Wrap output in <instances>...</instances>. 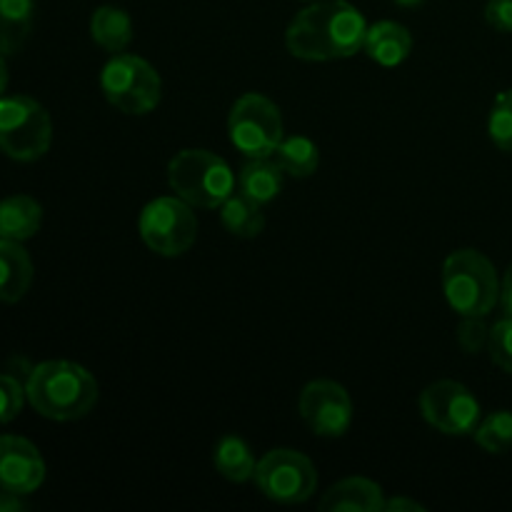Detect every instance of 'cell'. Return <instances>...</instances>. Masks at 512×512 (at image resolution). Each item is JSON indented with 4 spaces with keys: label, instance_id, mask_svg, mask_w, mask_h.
Here are the masks:
<instances>
[{
    "label": "cell",
    "instance_id": "cell-30",
    "mask_svg": "<svg viewBox=\"0 0 512 512\" xmlns=\"http://www.w3.org/2000/svg\"><path fill=\"white\" fill-rule=\"evenodd\" d=\"M500 305H503L505 315H510L512 318V263L510 268L505 270L503 283H500Z\"/></svg>",
    "mask_w": 512,
    "mask_h": 512
},
{
    "label": "cell",
    "instance_id": "cell-24",
    "mask_svg": "<svg viewBox=\"0 0 512 512\" xmlns=\"http://www.w3.org/2000/svg\"><path fill=\"white\" fill-rule=\"evenodd\" d=\"M488 135L503 153H512V90H503L495 98L488 118Z\"/></svg>",
    "mask_w": 512,
    "mask_h": 512
},
{
    "label": "cell",
    "instance_id": "cell-7",
    "mask_svg": "<svg viewBox=\"0 0 512 512\" xmlns=\"http://www.w3.org/2000/svg\"><path fill=\"white\" fill-rule=\"evenodd\" d=\"M230 143L245 158H273L283 143V115L270 98L260 93H245L235 100L228 115Z\"/></svg>",
    "mask_w": 512,
    "mask_h": 512
},
{
    "label": "cell",
    "instance_id": "cell-21",
    "mask_svg": "<svg viewBox=\"0 0 512 512\" xmlns=\"http://www.w3.org/2000/svg\"><path fill=\"white\" fill-rule=\"evenodd\" d=\"M273 160L290 178H310L320 165V150L305 135H290L275 148Z\"/></svg>",
    "mask_w": 512,
    "mask_h": 512
},
{
    "label": "cell",
    "instance_id": "cell-8",
    "mask_svg": "<svg viewBox=\"0 0 512 512\" xmlns=\"http://www.w3.org/2000/svg\"><path fill=\"white\" fill-rule=\"evenodd\" d=\"M138 230L143 243L163 258H178L193 248L198 238V218L193 205L178 195H165L148 203L140 213Z\"/></svg>",
    "mask_w": 512,
    "mask_h": 512
},
{
    "label": "cell",
    "instance_id": "cell-19",
    "mask_svg": "<svg viewBox=\"0 0 512 512\" xmlns=\"http://www.w3.org/2000/svg\"><path fill=\"white\" fill-rule=\"evenodd\" d=\"M213 465L230 483H248V480H253L258 460H255L253 450L240 435L230 433L215 443Z\"/></svg>",
    "mask_w": 512,
    "mask_h": 512
},
{
    "label": "cell",
    "instance_id": "cell-1",
    "mask_svg": "<svg viewBox=\"0 0 512 512\" xmlns=\"http://www.w3.org/2000/svg\"><path fill=\"white\" fill-rule=\"evenodd\" d=\"M368 23L348 0H315L285 30L290 55L310 63L350 58L363 50Z\"/></svg>",
    "mask_w": 512,
    "mask_h": 512
},
{
    "label": "cell",
    "instance_id": "cell-5",
    "mask_svg": "<svg viewBox=\"0 0 512 512\" xmlns=\"http://www.w3.org/2000/svg\"><path fill=\"white\" fill-rule=\"evenodd\" d=\"M53 143L50 113L28 95L0 98V150L18 163L43 158Z\"/></svg>",
    "mask_w": 512,
    "mask_h": 512
},
{
    "label": "cell",
    "instance_id": "cell-12",
    "mask_svg": "<svg viewBox=\"0 0 512 512\" xmlns=\"http://www.w3.org/2000/svg\"><path fill=\"white\" fill-rule=\"evenodd\" d=\"M45 460L30 440L0 435V490L30 495L43 485Z\"/></svg>",
    "mask_w": 512,
    "mask_h": 512
},
{
    "label": "cell",
    "instance_id": "cell-20",
    "mask_svg": "<svg viewBox=\"0 0 512 512\" xmlns=\"http://www.w3.org/2000/svg\"><path fill=\"white\" fill-rule=\"evenodd\" d=\"M35 20L33 0H0V53H18L30 38Z\"/></svg>",
    "mask_w": 512,
    "mask_h": 512
},
{
    "label": "cell",
    "instance_id": "cell-32",
    "mask_svg": "<svg viewBox=\"0 0 512 512\" xmlns=\"http://www.w3.org/2000/svg\"><path fill=\"white\" fill-rule=\"evenodd\" d=\"M8 80H10L8 65H5V55L0 53V98H3L5 90H8Z\"/></svg>",
    "mask_w": 512,
    "mask_h": 512
},
{
    "label": "cell",
    "instance_id": "cell-2",
    "mask_svg": "<svg viewBox=\"0 0 512 512\" xmlns=\"http://www.w3.org/2000/svg\"><path fill=\"white\" fill-rule=\"evenodd\" d=\"M98 395V380L70 360L35 365L25 380V398L35 413L58 423L85 418L98 403Z\"/></svg>",
    "mask_w": 512,
    "mask_h": 512
},
{
    "label": "cell",
    "instance_id": "cell-31",
    "mask_svg": "<svg viewBox=\"0 0 512 512\" xmlns=\"http://www.w3.org/2000/svg\"><path fill=\"white\" fill-rule=\"evenodd\" d=\"M388 512H420L425 510V505H420L418 500H410V498H393V500H385V508Z\"/></svg>",
    "mask_w": 512,
    "mask_h": 512
},
{
    "label": "cell",
    "instance_id": "cell-10",
    "mask_svg": "<svg viewBox=\"0 0 512 512\" xmlns=\"http://www.w3.org/2000/svg\"><path fill=\"white\" fill-rule=\"evenodd\" d=\"M420 413L438 433L460 435L475 433L480 418V403L458 380H438L420 393Z\"/></svg>",
    "mask_w": 512,
    "mask_h": 512
},
{
    "label": "cell",
    "instance_id": "cell-4",
    "mask_svg": "<svg viewBox=\"0 0 512 512\" xmlns=\"http://www.w3.org/2000/svg\"><path fill=\"white\" fill-rule=\"evenodd\" d=\"M168 183L193 208H220L235 193L233 168L203 148L180 150L168 165Z\"/></svg>",
    "mask_w": 512,
    "mask_h": 512
},
{
    "label": "cell",
    "instance_id": "cell-18",
    "mask_svg": "<svg viewBox=\"0 0 512 512\" xmlns=\"http://www.w3.org/2000/svg\"><path fill=\"white\" fill-rule=\"evenodd\" d=\"M90 38L108 53H123L133 40V20L123 8L100 5L90 18Z\"/></svg>",
    "mask_w": 512,
    "mask_h": 512
},
{
    "label": "cell",
    "instance_id": "cell-14",
    "mask_svg": "<svg viewBox=\"0 0 512 512\" xmlns=\"http://www.w3.org/2000/svg\"><path fill=\"white\" fill-rule=\"evenodd\" d=\"M363 50L370 60H375L383 68H395L413 50V35L405 25L395 23V20H380L368 28Z\"/></svg>",
    "mask_w": 512,
    "mask_h": 512
},
{
    "label": "cell",
    "instance_id": "cell-25",
    "mask_svg": "<svg viewBox=\"0 0 512 512\" xmlns=\"http://www.w3.org/2000/svg\"><path fill=\"white\" fill-rule=\"evenodd\" d=\"M488 353H490V360H493L503 373L512 375V318L510 315H505L503 320H498V323L490 328Z\"/></svg>",
    "mask_w": 512,
    "mask_h": 512
},
{
    "label": "cell",
    "instance_id": "cell-3",
    "mask_svg": "<svg viewBox=\"0 0 512 512\" xmlns=\"http://www.w3.org/2000/svg\"><path fill=\"white\" fill-rule=\"evenodd\" d=\"M443 290L450 308L460 318H485L500 300V280L495 265L480 250L463 248L448 255L443 265Z\"/></svg>",
    "mask_w": 512,
    "mask_h": 512
},
{
    "label": "cell",
    "instance_id": "cell-23",
    "mask_svg": "<svg viewBox=\"0 0 512 512\" xmlns=\"http://www.w3.org/2000/svg\"><path fill=\"white\" fill-rule=\"evenodd\" d=\"M475 443L490 455L508 453L512 448V413L510 410H498L483 418L475 428Z\"/></svg>",
    "mask_w": 512,
    "mask_h": 512
},
{
    "label": "cell",
    "instance_id": "cell-17",
    "mask_svg": "<svg viewBox=\"0 0 512 512\" xmlns=\"http://www.w3.org/2000/svg\"><path fill=\"white\" fill-rule=\"evenodd\" d=\"M43 225V208L30 195H10L0 200V238L23 243Z\"/></svg>",
    "mask_w": 512,
    "mask_h": 512
},
{
    "label": "cell",
    "instance_id": "cell-6",
    "mask_svg": "<svg viewBox=\"0 0 512 512\" xmlns=\"http://www.w3.org/2000/svg\"><path fill=\"white\" fill-rule=\"evenodd\" d=\"M100 90L125 115H148L163 95L158 70L140 55L115 53L100 73Z\"/></svg>",
    "mask_w": 512,
    "mask_h": 512
},
{
    "label": "cell",
    "instance_id": "cell-15",
    "mask_svg": "<svg viewBox=\"0 0 512 512\" xmlns=\"http://www.w3.org/2000/svg\"><path fill=\"white\" fill-rule=\"evenodd\" d=\"M33 283V260L15 240L0 238V300L18 303Z\"/></svg>",
    "mask_w": 512,
    "mask_h": 512
},
{
    "label": "cell",
    "instance_id": "cell-22",
    "mask_svg": "<svg viewBox=\"0 0 512 512\" xmlns=\"http://www.w3.org/2000/svg\"><path fill=\"white\" fill-rule=\"evenodd\" d=\"M220 220H223L225 230L238 238H258L265 230V215L260 205L240 193H233L220 205Z\"/></svg>",
    "mask_w": 512,
    "mask_h": 512
},
{
    "label": "cell",
    "instance_id": "cell-29",
    "mask_svg": "<svg viewBox=\"0 0 512 512\" xmlns=\"http://www.w3.org/2000/svg\"><path fill=\"white\" fill-rule=\"evenodd\" d=\"M23 498H25V495L10 493V490H0V512H20V510H25Z\"/></svg>",
    "mask_w": 512,
    "mask_h": 512
},
{
    "label": "cell",
    "instance_id": "cell-9",
    "mask_svg": "<svg viewBox=\"0 0 512 512\" xmlns=\"http://www.w3.org/2000/svg\"><path fill=\"white\" fill-rule=\"evenodd\" d=\"M253 483L268 500L280 505H298L318 490V470L308 455L290 448L265 453L255 465Z\"/></svg>",
    "mask_w": 512,
    "mask_h": 512
},
{
    "label": "cell",
    "instance_id": "cell-28",
    "mask_svg": "<svg viewBox=\"0 0 512 512\" xmlns=\"http://www.w3.org/2000/svg\"><path fill=\"white\" fill-rule=\"evenodd\" d=\"M485 20L498 33H512V0H488Z\"/></svg>",
    "mask_w": 512,
    "mask_h": 512
},
{
    "label": "cell",
    "instance_id": "cell-16",
    "mask_svg": "<svg viewBox=\"0 0 512 512\" xmlns=\"http://www.w3.org/2000/svg\"><path fill=\"white\" fill-rule=\"evenodd\" d=\"M283 168L273 158H248L238 173V190L260 208L273 203L283 190Z\"/></svg>",
    "mask_w": 512,
    "mask_h": 512
},
{
    "label": "cell",
    "instance_id": "cell-27",
    "mask_svg": "<svg viewBox=\"0 0 512 512\" xmlns=\"http://www.w3.org/2000/svg\"><path fill=\"white\" fill-rule=\"evenodd\" d=\"M490 340V328L485 325V318H475V315H468V318L460 320L458 325V345L468 355H478L488 348Z\"/></svg>",
    "mask_w": 512,
    "mask_h": 512
},
{
    "label": "cell",
    "instance_id": "cell-33",
    "mask_svg": "<svg viewBox=\"0 0 512 512\" xmlns=\"http://www.w3.org/2000/svg\"><path fill=\"white\" fill-rule=\"evenodd\" d=\"M395 5H403V8H415V5H420L423 0H393Z\"/></svg>",
    "mask_w": 512,
    "mask_h": 512
},
{
    "label": "cell",
    "instance_id": "cell-11",
    "mask_svg": "<svg viewBox=\"0 0 512 512\" xmlns=\"http://www.w3.org/2000/svg\"><path fill=\"white\" fill-rule=\"evenodd\" d=\"M300 418L320 438H343L353 425V400L335 380H313L298 400Z\"/></svg>",
    "mask_w": 512,
    "mask_h": 512
},
{
    "label": "cell",
    "instance_id": "cell-13",
    "mask_svg": "<svg viewBox=\"0 0 512 512\" xmlns=\"http://www.w3.org/2000/svg\"><path fill=\"white\" fill-rule=\"evenodd\" d=\"M323 512H380L385 508L383 488L370 478H345L320 498Z\"/></svg>",
    "mask_w": 512,
    "mask_h": 512
},
{
    "label": "cell",
    "instance_id": "cell-26",
    "mask_svg": "<svg viewBox=\"0 0 512 512\" xmlns=\"http://www.w3.org/2000/svg\"><path fill=\"white\" fill-rule=\"evenodd\" d=\"M25 385L8 373H0V425H8L25 405Z\"/></svg>",
    "mask_w": 512,
    "mask_h": 512
}]
</instances>
